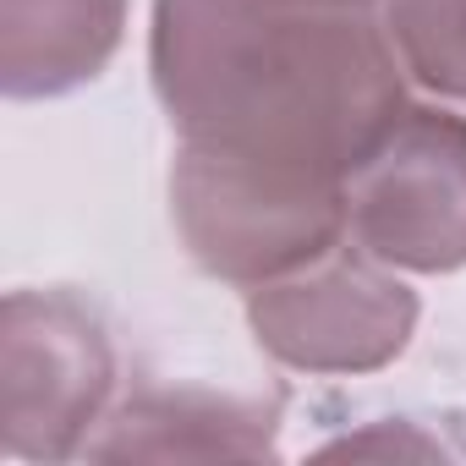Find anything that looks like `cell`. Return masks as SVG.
I'll return each mask as SVG.
<instances>
[{"label":"cell","instance_id":"cell-5","mask_svg":"<svg viewBox=\"0 0 466 466\" xmlns=\"http://www.w3.org/2000/svg\"><path fill=\"white\" fill-rule=\"evenodd\" d=\"M351 237L406 275L466 269V116L411 105L346 176Z\"/></svg>","mask_w":466,"mask_h":466},{"label":"cell","instance_id":"cell-9","mask_svg":"<svg viewBox=\"0 0 466 466\" xmlns=\"http://www.w3.org/2000/svg\"><path fill=\"white\" fill-rule=\"evenodd\" d=\"M319 455H439V444L384 422V428H373V433H346V439L324 444Z\"/></svg>","mask_w":466,"mask_h":466},{"label":"cell","instance_id":"cell-10","mask_svg":"<svg viewBox=\"0 0 466 466\" xmlns=\"http://www.w3.org/2000/svg\"><path fill=\"white\" fill-rule=\"evenodd\" d=\"M286 6H324V12H373L384 0H286Z\"/></svg>","mask_w":466,"mask_h":466},{"label":"cell","instance_id":"cell-2","mask_svg":"<svg viewBox=\"0 0 466 466\" xmlns=\"http://www.w3.org/2000/svg\"><path fill=\"white\" fill-rule=\"evenodd\" d=\"M170 219L203 275L253 291L351 237L346 170L176 143Z\"/></svg>","mask_w":466,"mask_h":466},{"label":"cell","instance_id":"cell-4","mask_svg":"<svg viewBox=\"0 0 466 466\" xmlns=\"http://www.w3.org/2000/svg\"><path fill=\"white\" fill-rule=\"evenodd\" d=\"M417 313V291L357 237L248 291L253 340L297 373H379L411 346Z\"/></svg>","mask_w":466,"mask_h":466},{"label":"cell","instance_id":"cell-6","mask_svg":"<svg viewBox=\"0 0 466 466\" xmlns=\"http://www.w3.org/2000/svg\"><path fill=\"white\" fill-rule=\"evenodd\" d=\"M132 0H0L6 99H61L88 88L127 39Z\"/></svg>","mask_w":466,"mask_h":466},{"label":"cell","instance_id":"cell-1","mask_svg":"<svg viewBox=\"0 0 466 466\" xmlns=\"http://www.w3.org/2000/svg\"><path fill=\"white\" fill-rule=\"evenodd\" d=\"M373 12L286 0H154L148 77L181 143L346 170L406 110Z\"/></svg>","mask_w":466,"mask_h":466},{"label":"cell","instance_id":"cell-8","mask_svg":"<svg viewBox=\"0 0 466 466\" xmlns=\"http://www.w3.org/2000/svg\"><path fill=\"white\" fill-rule=\"evenodd\" d=\"M379 12L406 77L466 105V0H384Z\"/></svg>","mask_w":466,"mask_h":466},{"label":"cell","instance_id":"cell-7","mask_svg":"<svg viewBox=\"0 0 466 466\" xmlns=\"http://www.w3.org/2000/svg\"><path fill=\"white\" fill-rule=\"evenodd\" d=\"M280 400H242L214 390H143L105 417V433L88 444L94 461H192V455H275Z\"/></svg>","mask_w":466,"mask_h":466},{"label":"cell","instance_id":"cell-3","mask_svg":"<svg viewBox=\"0 0 466 466\" xmlns=\"http://www.w3.org/2000/svg\"><path fill=\"white\" fill-rule=\"evenodd\" d=\"M116 395V346L77 291H12L0 302V450L6 461L88 455Z\"/></svg>","mask_w":466,"mask_h":466}]
</instances>
